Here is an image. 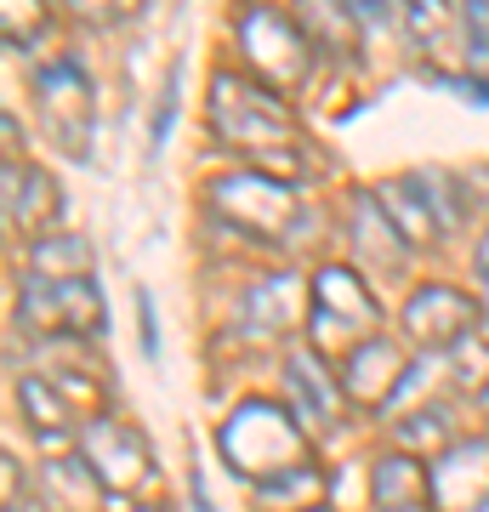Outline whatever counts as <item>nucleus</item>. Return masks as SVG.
I'll use <instances>...</instances> for the list:
<instances>
[{"instance_id":"nucleus-23","label":"nucleus","mask_w":489,"mask_h":512,"mask_svg":"<svg viewBox=\"0 0 489 512\" xmlns=\"http://www.w3.org/2000/svg\"><path fill=\"white\" fill-rule=\"evenodd\" d=\"M137 319H143V353L154 359V353H160V336H154V308H148V296H137Z\"/></svg>"},{"instance_id":"nucleus-26","label":"nucleus","mask_w":489,"mask_h":512,"mask_svg":"<svg viewBox=\"0 0 489 512\" xmlns=\"http://www.w3.org/2000/svg\"><path fill=\"white\" fill-rule=\"evenodd\" d=\"M6 512H18V501H6Z\"/></svg>"},{"instance_id":"nucleus-20","label":"nucleus","mask_w":489,"mask_h":512,"mask_svg":"<svg viewBox=\"0 0 489 512\" xmlns=\"http://www.w3.org/2000/svg\"><path fill=\"white\" fill-rule=\"evenodd\" d=\"M18 404H23V416H29V427L35 433H69V421H74V404H69V393H57L46 376H23L18 382Z\"/></svg>"},{"instance_id":"nucleus-17","label":"nucleus","mask_w":489,"mask_h":512,"mask_svg":"<svg viewBox=\"0 0 489 512\" xmlns=\"http://www.w3.org/2000/svg\"><path fill=\"white\" fill-rule=\"evenodd\" d=\"M376 501L381 512H421V501H433V467H421L416 456H381L376 461Z\"/></svg>"},{"instance_id":"nucleus-8","label":"nucleus","mask_w":489,"mask_h":512,"mask_svg":"<svg viewBox=\"0 0 489 512\" xmlns=\"http://www.w3.org/2000/svg\"><path fill=\"white\" fill-rule=\"evenodd\" d=\"M472 325H478V302L467 291H455V285H421L404 302V336L416 348L455 353L472 336Z\"/></svg>"},{"instance_id":"nucleus-13","label":"nucleus","mask_w":489,"mask_h":512,"mask_svg":"<svg viewBox=\"0 0 489 512\" xmlns=\"http://www.w3.org/2000/svg\"><path fill=\"white\" fill-rule=\"evenodd\" d=\"M353 256H359L370 274H399L404 256H410L404 234L387 222L376 194H359V200H353Z\"/></svg>"},{"instance_id":"nucleus-11","label":"nucleus","mask_w":489,"mask_h":512,"mask_svg":"<svg viewBox=\"0 0 489 512\" xmlns=\"http://www.w3.org/2000/svg\"><path fill=\"white\" fill-rule=\"evenodd\" d=\"M285 387H290V404H296V421H308V427H336L347 393H342V376H330V365L313 348L290 353Z\"/></svg>"},{"instance_id":"nucleus-4","label":"nucleus","mask_w":489,"mask_h":512,"mask_svg":"<svg viewBox=\"0 0 489 512\" xmlns=\"http://www.w3.org/2000/svg\"><path fill=\"white\" fill-rule=\"evenodd\" d=\"M239 40H245V63L262 86L285 92V86H302L313 69V40L302 29V18H285L273 6H256L239 18Z\"/></svg>"},{"instance_id":"nucleus-28","label":"nucleus","mask_w":489,"mask_h":512,"mask_svg":"<svg viewBox=\"0 0 489 512\" xmlns=\"http://www.w3.org/2000/svg\"><path fill=\"white\" fill-rule=\"evenodd\" d=\"M319 512H325V507H319Z\"/></svg>"},{"instance_id":"nucleus-6","label":"nucleus","mask_w":489,"mask_h":512,"mask_svg":"<svg viewBox=\"0 0 489 512\" xmlns=\"http://www.w3.org/2000/svg\"><path fill=\"white\" fill-rule=\"evenodd\" d=\"M18 325L29 330H63V336H91L103 325V291L91 279H23Z\"/></svg>"},{"instance_id":"nucleus-22","label":"nucleus","mask_w":489,"mask_h":512,"mask_svg":"<svg viewBox=\"0 0 489 512\" xmlns=\"http://www.w3.org/2000/svg\"><path fill=\"white\" fill-rule=\"evenodd\" d=\"M461 35H467L472 69L489 74V6H461Z\"/></svg>"},{"instance_id":"nucleus-16","label":"nucleus","mask_w":489,"mask_h":512,"mask_svg":"<svg viewBox=\"0 0 489 512\" xmlns=\"http://www.w3.org/2000/svg\"><path fill=\"white\" fill-rule=\"evenodd\" d=\"M302 308H308V285L296 274H273V279H262L251 291V302H245V325H256V330H290V325H302ZM313 313V308H308Z\"/></svg>"},{"instance_id":"nucleus-24","label":"nucleus","mask_w":489,"mask_h":512,"mask_svg":"<svg viewBox=\"0 0 489 512\" xmlns=\"http://www.w3.org/2000/svg\"><path fill=\"white\" fill-rule=\"evenodd\" d=\"M188 490H194V512H217L211 507V495H205V484H200V473L188 478Z\"/></svg>"},{"instance_id":"nucleus-1","label":"nucleus","mask_w":489,"mask_h":512,"mask_svg":"<svg viewBox=\"0 0 489 512\" xmlns=\"http://www.w3.org/2000/svg\"><path fill=\"white\" fill-rule=\"evenodd\" d=\"M211 131L222 148H245V154H290L302 148V126L290 103L273 86L251 74H217L211 86Z\"/></svg>"},{"instance_id":"nucleus-7","label":"nucleus","mask_w":489,"mask_h":512,"mask_svg":"<svg viewBox=\"0 0 489 512\" xmlns=\"http://www.w3.org/2000/svg\"><path fill=\"white\" fill-rule=\"evenodd\" d=\"M80 461H86L91 473H97V484L114 490V495L143 490L148 478H154V461H148L143 433H137L131 421H114V416L86 421V433H80Z\"/></svg>"},{"instance_id":"nucleus-14","label":"nucleus","mask_w":489,"mask_h":512,"mask_svg":"<svg viewBox=\"0 0 489 512\" xmlns=\"http://www.w3.org/2000/svg\"><path fill=\"white\" fill-rule=\"evenodd\" d=\"M57 217V183L40 165H6V228L40 234Z\"/></svg>"},{"instance_id":"nucleus-2","label":"nucleus","mask_w":489,"mask_h":512,"mask_svg":"<svg viewBox=\"0 0 489 512\" xmlns=\"http://www.w3.org/2000/svg\"><path fill=\"white\" fill-rule=\"evenodd\" d=\"M217 450L234 473L268 484V478L290 473V467H308V439H302V421L290 416L285 404L273 399H245L234 416L222 421Z\"/></svg>"},{"instance_id":"nucleus-18","label":"nucleus","mask_w":489,"mask_h":512,"mask_svg":"<svg viewBox=\"0 0 489 512\" xmlns=\"http://www.w3.org/2000/svg\"><path fill=\"white\" fill-rule=\"evenodd\" d=\"M325 507V467H290V473L256 484V512H319Z\"/></svg>"},{"instance_id":"nucleus-25","label":"nucleus","mask_w":489,"mask_h":512,"mask_svg":"<svg viewBox=\"0 0 489 512\" xmlns=\"http://www.w3.org/2000/svg\"><path fill=\"white\" fill-rule=\"evenodd\" d=\"M478 274H484V279H489V234H484V239H478Z\"/></svg>"},{"instance_id":"nucleus-19","label":"nucleus","mask_w":489,"mask_h":512,"mask_svg":"<svg viewBox=\"0 0 489 512\" xmlns=\"http://www.w3.org/2000/svg\"><path fill=\"white\" fill-rule=\"evenodd\" d=\"M29 268H35V279H86L91 245L80 234H40L29 245Z\"/></svg>"},{"instance_id":"nucleus-9","label":"nucleus","mask_w":489,"mask_h":512,"mask_svg":"<svg viewBox=\"0 0 489 512\" xmlns=\"http://www.w3.org/2000/svg\"><path fill=\"white\" fill-rule=\"evenodd\" d=\"M35 97H40V114H46V131L52 143L74 160H86V137H91V92L80 69L69 63H52V69L35 74Z\"/></svg>"},{"instance_id":"nucleus-10","label":"nucleus","mask_w":489,"mask_h":512,"mask_svg":"<svg viewBox=\"0 0 489 512\" xmlns=\"http://www.w3.org/2000/svg\"><path fill=\"white\" fill-rule=\"evenodd\" d=\"M489 507V439H455L433 456V512Z\"/></svg>"},{"instance_id":"nucleus-27","label":"nucleus","mask_w":489,"mask_h":512,"mask_svg":"<svg viewBox=\"0 0 489 512\" xmlns=\"http://www.w3.org/2000/svg\"><path fill=\"white\" fill-rule=\"evenodd\" d=\"M137 512H160V507H137Z\"/></svg>"},{"instance_id":"nucleus-5","label":"nucleus","mask_w":489,"mask_h":512,"mask_svg":"<svg viewBox=\"0 0 489 512\" xmlns=\"http://www.w3.org/2000/svg\"><path fill=\"white\" fill-rule=\"evenodd\" d=\"M211 211L228 217L234 228L245 234H285L290 222H296V188L290 183H273L262 171H234V177H217L211 183Z\"/></svg>"},{"instance_id":"nucleus-3","label":"nucleus","mask_w":489,"mask_h":512,"mask_svg":"<svg viewBox=\"0 0 489 512\" xmlns=\"http://www.w3.org/2000/svg\"><path fill=\"white\" fill-rule=\"evenodd\" d=\"M313 353L325 359L336 353V342L347 348V359L364 348V342H376V325H381V308L370 285H364L353 268L342 262H325L319 274H313Z\"/></svg>"},{"instance_id":"nucleus-21","label":"nucleus","mask_w":489,"mask_h":512,"mask_svg":"<svg viewBox=\"0 0 489 512\" xmlns=\"http://www.w3.org/2000/svg\"><path fill=\"white\" fill-rule=\"evenodd\" d=\"M393 439H399L404 450H410V444H444V450H450V410H444V404L416 410L410 421H399V427H393Z\"/></svg>"},{"instance_id":"nucleus-29","label":"nucleus","mask_w":489,"mask_h":512,"mask_svg":"<svg viewBox=\"0 0 489 512\" xmlns=\"http://www.w3.org/2000/svg\"><path fill=\"white\" fill-rule=\"evenodd\" d=\"M484 399H489V393H484Z\"/></svg>"},{"instance_id":"nucleus-15","label":"nucleus","mask_w":489,"mask_h":512,"mask_svg":"<svg viewBox=\"0 0 489 512\" xmlns=\"http://www.w3.org/2000/svg\"><path fill=\"white\" fill-rule=\"evenodd\" d=\"M381 200V211H387V222L404 234V245H427V239L444 234V222H438L433 200H427V188H421V177H393V183L370 188Z\"/></svg>"},{"instance_id":"nucleus-12","label":"nucleus","mask_w":489,"mask_h":512,"mask_svg":"<svg viewBox=\"0 0 489 512\" xmlns=\"http://www.w3.org/2000/svg\"><path fill=\"white\" fill-rule=\"evenodd\" d=\"M399 387H404V348L387 342V336L364 342V348L342 365V393L353 404H387Z\"/></svg>"}]
</instances>
